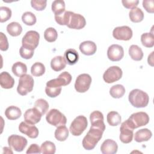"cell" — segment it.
<instances>
[{"label":"cell","mask_w":154,"mask_h":154,"mask_svg":"<svg viewBox=\"0 0 154 154\" xmlns=\"http://www.w3.org/2000/svg\"><path fill=\"white\" fill-rule=\"evenodd\" d=\"M54 17L58 24L66 25L71 29H81L86 25V20L83 16L70 11H65L63 14L55 16Z\"/></svg>","instance_id":"1"},{"label":"cell","mask_w":154,"mask_h":154,"mask_svg":"<svg viewBox=\"0 0 154 154\" xmlns=\"http://www.w3.org/2000/svg\"><path fill=\"white\" fill-rule=\"evenodd\" d=\"M104 131L101 128L91 125L90 130L82 140L83 147L87 150L93 149L102 138Z\"/></svg>","instance_id":"2"},{"label":"cell","mask_w":154,"mask_h":154,"mask_svg":"<svg viewBox=\"0 0 154 154\" xmlns=\"http://www.w3.org/2000/svg\"><path fill=\"white\" fill-rule=\"evenodd\" d=\"M130 103L135 108H144L149 102V96L147 93L140 89H134L130 91L128 96Z\"/></svg>","instance_id":"3"},{"label":"cell","mask_w":154,"mask_h":154,"mask_svg":"<svg viewBox=\"0 0 154 154\" xmlns=\"http://www.w3.org/2000/svg\"><path fill=\"white\" fill-rule=\"evenodd\" d=\"M39 40L40 34L38 32L33 30L29 31L22 37V46L31 51H34L38 45Z\"/></svg>","instance_id":"4"},{"label":"cell","mask_w":154,"mask_h":154,"mask_svg":"<svg viewBox=\"0 0 154 154\" xmlns=\"http://www.w3.org/2000/svg\"><path fill=\"white\" fill-rule=\"evenodd\" d=\"M34 81L33 78L28 74L20 77L17 87V93L21 96H25L33 90Z\"/></svg>","instance_id":"5"},{"label":"cell","mask_w":154,"mask_h":154,"mask_svg":"<svg viewBox=\"0 0 154 154\" xmlns=\"http://www.w3.org/2000/svg\"><path fill=\"white\" fill-rule=\"evenodd\" d=\"M46 120L48 123L55 127L65 125L67 123L66 116L57 109L49 110L46 114Z\"/></svg>","instance_id":"6"},{"label":"cell","mask_w":154,"mask_h":154,"mask_svg":"<svg viewBox=\"0 0 154 154\" xmlns=\"http://www.w3.org/2000/svg\"><path fill=\"white\" fill-rule=\"evenodd\" d=\"M87 125V118L84 116H78L71 123L69 131L73 135L79 136L86 129Z\"/></svg>","instance_id":"7"},{"label":"cell","mask_w":154,"mask_h":154,"mask_svg":"<svg viewBox=\"0 0 154 154\" xmlns=\"http://www.w3.org/2000/svg\"><path fill=\"white\" fill-rule=\"evenodd\" d=\"M149 116L145 112H137L133 113L128 119L132 128L136 129L146 125L149 122Z\"/></svg>","instance_id":"8"},{"label":"cell","mask_w":154,"mask_h":154,"mask_svg":"<svg viewBox=\"0 0 154 154\" xmlns=\"http://www.w3.org/2000/svg\"><path fill=\"white\" fill-rule=\"evenodd\" d=\"M122 70L119 66H113L106 70L103 75V79L106 83L111 84L120 79L122 77Z\"/></svg>","instance_id":"9"},{"label":"cell","mask_w":154,"mask_h":154,"mask_svg":"<svg viewBox=\"0 0 154 154\" xmlns=\"http://www.w3.org/2000/svg\"><path fill=\"white\" fill-rule=\"evenodd\" d=\"M92 81L91 77L87 73L78 75L75 83V88L78 93H85L90 88Z\"/></svg>","instance_id":"10"},{"label":"cell","mask_w":154,"mask_h":154,"mask_svg":"<svg viewBox=\"0 0 154 154\" xmlns=\"http://www.w3.org/2000/svg\"><path fill=\"white\" fill-rule=\"evenodd\" d=\"M27 140L20 135H11L8 138V146L17 152H22L27 145Z\"/></svg>","instance_id":"11"},{"label":"cell","mask_w":154,"mask_h":154,"mask_svg":"<svg viewBox=\"0 0 154 154\" xmlns=\"http://www.w3.org/2000/svg\"><path fill=\"white\" fill-rule=\"evenodd\" d=\"M119 138L121 142L125 144L131 143L133 139L134 129L129 124L128 119L123 122L120 128Z\"/></svg>","instance_id":"12"},{"label":"cell","mask_w":154,"mask_h":154,"mask_svg":"<svg viewBox=\"0 0 154 154\" xmlns=\"http://www.w3.org/2000/svg\"><path fill=\"white\" fill-rule=\"evenodd\" d=\"M72 75L67 72H63L59 75L58 78L52 79L46 82L47 87H61L69 85L72 81Z\"/></svg>","instance_id":"13"},{"label":"cell","mask_w":154,"mask_h":154,"mask_svg":"<svg viewBox=\"0 0 154 154\" xmlns=\"http://www.w3.org/2000/svg\"><path fill=\"white\" fill-rule=\"evenodd\" d=\"M132 35V30L128 26L116 27L112 31V36L119 40L128 41L131 39Z\"/></svg>","instance_id":"14"},{"label":"cell","mask_w":154,"mask_h":154,"mask_svg":"<svg viewBox=\"0 0 154 154\" xmlns=\"http://www.w3.org/2000/svg\"><path fill=\"white\" fill-rule=\"evenodd\" d=\"M124 56V50L122 46L114 44L109 46L107 50V57L112 61H119Z\"/></svg>","instance_id":"15"},{"label":"cell","mask_w":154,"mask_h":154,"mask_svg":"<svg viewBox=\"0 0 154 154\" xmlns=\"http://www.w3.org/2000/svg\"><path fill=\"white\" fill-rule=\"evenodd\" d=\"M42 116V115L41 113L34 107L32 108L28 109L25 112L23 118L26 123L34 125L40 121Z\"/></svg>","instance_id":"16"},{"label":"cell","mask_w":154,"mask_h":154,"mask_svg":"<svg viewBox=\"0 0 154 154\" xmlns=\"http://www.w3.org/2000/svg\"><path fill=\"white\" fill-rule=\"evenodd\" d=\"M19 131L30 138H36L39 134L38 128L34 126L22 122L19 125Z\"/></svg>","instance_id":"17"},{"label":"cell","mask_w":154,"mask_h":154,"mask_svg":"<svg viewBox=\"0 0 154 154\" xmlns=\"http://www.w3.org/2000/svg\"><path fill=\"white\" fill-rule=\"evenodd\" d=\"M118 150V145L117 143L111 140H105L100 146V151L103 154H115Z\"/></svg>","instance_id":"18"},{"label":"cell","mask_w":154,"mask_h":154,"mask_svg":"<svg viewBox=\"0 0 154 154\" xmlns=\"http://www.w3.org/2000/svg\"><path fill=\"white\" fill-rule=\"evenodd\" d=\"M79 49L82 54L87 56H90L96 53L97 50V46L94 42L87 40L82 42L79 45Z\"/></svg>","instance_id":"19"},{"label":"cell","mask_w":154,"mask_h":154,"mask_svg":"<svg viewBox=\"0 0 154 154\" xmlns=\"http://www.w3.org/2000/svg\"><path fill=\"white\" fill-rule=\"evenodd\" d=\"M90 120L91 126L100 127L105 130V125L103 122V115L99 111H94L90 114Z\"/></svg>","instance_id":"20"},{"label":"cell","mask_w":154,"mask_h":154,"mask_svg":"<svg viewBox=\"0 0 154 154\" xmlns=\"http://www.w3.org/2000/svg\"><path fill=\"white\" fill-rule=\"evenodd\" d=\"M0 84L2 88L10 89L14 85V79L7 72H2L0 74Z\"/></svg>","instance_id":"21"},{"label":"cell","mask_w":154,"mask_h":154,"mask_svg":"<svg viewBox=\"0 0 154 154\" xmlns=\"http://www.w3.org/2000/svg\"><path fill=\"white\" fill-rule=\"evenodd\" d=\"M152 136L150 130L147 128H144L138 130L134 135V140L137 143L149 141Z\"/></svg>","instance_id":"22"},{"label":"cell","mask_w":154,"mask_h":154,"mask_svg":"<svg viewBox=\"0 0 154 154\" xmlns=\"http://www.w3.org/2000/svg\"><path fill=\"white\" fill-rule=\"evenodd\" d=\"M67 63L63 56H56L51 61V69L55 72H60L64 69L66 66Z\"/></svg>","instance_id":"23"},{"label":"cell","mask_w":154,"mask_h":154,"mask_svg":"<svg viewBox=\"0 0 154 154\" xmlns=\"http://www.w3.org/2000/svg\"><path fill=\"white\" fill-rule=\"evenodd\" d=\"M64 58L67 64L72 66L78 61L79 54L75 49L70 48L64 52Z\"/></svg>","instance_id":"24"},{"label":"cell","mask_w":154,"mask_h":154,"mask_svg":"<svg viewBox=\"0 0 154 154\" xmlns=\"http://www.w3.org/2000/svg\"><path fill=\"white\" fill-rule=\"evenodd\" d=\"M22 115L20 109L16 106L11 105L7 107L5 111V117L10 120H15L18 119Z\"/></svg>","instance_id":"25"},{"label":"cell","mask_w":154,"mask_h":154,"mask_svg":"<svg viewBox=\"0 0 154 154\" xmlns=\"http://www.w3.org/2000/svg\"><path fill=\"white\" fill-rule=\"evenodd\" d=\"M129 55L135 61H140L143 58V52L138 45H132L129 48Z\"/></svg>","instance_id":"26"},{"label":"cell","mask_w":154,"mask_h":154,"mask_svg":"<svg viewBox=\"0 0 154 154\" xmlns=\"http://www.w3.org/2000/svg\"><path fill=\"white\" fill-rule=\"evenodd\" d=\"M129 17L132 22L138 23L144 19V13L140 8L135 7L131 10L129 13Z\"/></svg>","instance_id":"27"},{"label":"cell","mask_w":154,"mask_h":154,"mask_svg":"<svg viewBox=\"0 0 154 154\" xmlns=\"http://www.w3.org/2000/svg\"><path fill=\"white\" fill-rule=\"evenodd\" d=\"M7 32L13 37L19 35L22 31V27L20 24L16 22H12L7 26Z\"/></svg>","instance_id":"28"},{"label":"cell","mask_w":154,"mask_h":154,"mask_svg":"<svg viewBox=\"0 0 154 154\" xmlns=\"http://www.w3.org/2000/svg\"><path fill=\"white\" fill-rule=\"evenodd\" d=\"M11 70L14 75L17 77H20L26 73L27 66L25 63L20 61H17L13 64L11 67Z\"/></svg>","instance_id":"29"},{"label":"cell","mask_w":154,"mask_h":154,"mask_svg":"<svg viewBox=\"0 0 154 154\" xmlns=\"http://www.w3.org/2000/svg\"><path fill=\"white\" fill-rule=\"evenodd\" d=\"M55 138L60 141H65L69 137V129L65 125L57 127L54 133Z\"/></svg>","instance_id":"30"},{"label":"cell","mask_w":154,"mask_h":154,"mask_svg":"<svg viewBox=\"0 0 154 154\" xmlns=\"http://www.w3.org/2000/svg\"><path fill=\"white\" fill-rule=\"evenodd\" d=\"M106 120L108 123L111 126H116L119 125L122 121V117L119 112L116 111H110L108 113Z\"/></svg>","instance_id":"31"},{"label":"cell","mask_w":154,"mask_h":154,"mask_svg":"<svg viewBox=\"0 0 154 154\" xmlns=\"http://www.w3.org/2000/svg\"><path fill=\"white\" fill-rule=\"evenodd\" d=\"M125 93V88L121 84H116L112 86L109 89L111 96L115 99H119L123 96Z\"/></svg>","instance_id":"32"},{"label":"cell","mask_w":154,"mask_h":154,"mask_svg":"<svg viewBox=\"0 0 154 154\" xmlns=\"http://www.w3.org/2000/svg\"><path fill=\"white\" fill-rule=\"evenodd\" d=\"M65 2L62 0H55L52 3V11L55 16H58L65 11Z\"/></svg>","instance_id":"33"},{"label":"cell","mask_w":154,"mask_h":154,"mask_svg":"<svg viewBox=\"0 0 154 154\" xmlns=\"http://www.w3.org/2000/svg\"><path fill=\"white\" fill-rule=\"evenodd\" d=\"M141 42L146 48H152L154 46V35L152 32H145L141 35Z\"/></svg>","instance_id":"34"},{"label":"cell","mask_w":154,"mask_h":154,"mask_svg":"<svg viewBox=\"0 0 154 154\" xmlns=\"http://www.w3.org/2000/svg\"><path fill=\"white\" fill-rule=\"evenodd\" d=\"M45 72V66L40 62L34 63L31 67V73L34 76H40Z\"/></svg>","instance_id":"35"},{"label":"cell","mask_w":154,"mask_h":154,"mask_svg":"<svg viewBox=\"0 0 154 154\" xmlns=\"http://www.w3.org/2000/svg\"><path fill=\"white\" fill-rule=\"evenodd\" d=\"M41 153L44 154H54L56 151V147L54 143L50 141L43 142L40 147Z\"/></svg>","instance_id":"36"},{"label":"cell","mask_w":154,"mask_h":154,"mask_svg":"<svg viewBox=\"0 0 154 154\" xmlns=\"http://www.w3.org/2000/svg\"><path fill=\"white\" fill-rule=\"evenodd\" d=\"M22 20L24 24L28 26H32L36 23L37 19L34 13L30 11H26L22 16Z\"/></svg>","instance_id":"37"},{"label":"cell","mask_w":154,"mask_h":154,"mask_svg":"<svg viewBox=\"0 0 154 154\" xmlns=\"http://www.w3.org/2000/svg\"><path fill=\"white\" fill-rule=\"evenodd\" d=\"M57 37V31L55 28L52 27L48 28L44 32V38L47 42L49 43H52L56 41Z\"/></svg>","instance_id":"38"},{"label":"cell","mask_w":154,"mask_h":154,"mask_svg":"<svg viewBox=\"0 0 154 154\" xmlns=\"http://www.w3.org/2000/svg\"><path fill=\"white\" fill-rule=\"evenodd\" d=\"M34 107L35 108L42 116H43L48 110L49 103L43 99H38L35 101Z\"/></svg>","instance_id":"39"},{"label":"cell","mask_w":154,"mask_h":154,"mask_svg":"<svg viewBox=\"0 0 154 154\" xmlns=\"http://www.w3.org/2000/svg\"><path fill=\"white\" fill-rule=\"evenodd\" d=\"M11 17V10L7 7H0V22L1 23L8 20Z\"/></svg>","instance_id":"40"},{"label":"cell","mask_w":154,"mask_h":154,"mask_svg":"<svg viewBox=\"0 0 154 154\" xmlns=\"http://www.w3.org/2000/svg\"><path fill=\"white\" fill-rule=\"evenodd\" d=\"M47 1L45 0H32L31 1V7L37 11H43L46 7Z\"/></svg>","instance_id":"41"},{"label":"cell","mask_w":154,"mask_h":154,"mask_svg":"<svg viewBox=\"0 0 154 154\" xmlns=\"http://www.w3.org/2000/svg\"><path fill=\"white\" fill-rule=\"evenodd\" d=\"M61 90H62L61 87L57 88V87H51L46 86L45 93L50 97H56L61 93Z\"/></svg>","instance_id":"42"},{"label":"cell","mask_w":154,"mask_h":154,"mask_svg":"<svg viewBox=\"0 0 154 154\" xmlns=\"http://www.w3.org/2000/svg\"><path fill=\"white\" fill-rule=\"evenodd\" d=\"M34 51H31L29 49L23 48V46H21L19 49L20 55L23 59H26V60L31 59L34 55Z\"/></svg>","instance_id":"43"},{"label":"cell","mask_w":154,"mask_h":154,"mask_svg":"<svg viewBox=\"0 0 154 154\" xmlns=\"http://www.w3.org/2000/svg\"><path fill=\"white\" fill-rule=\"evenodd\" d=\"M9 47L8 42L6 35L2 32H0V49L2 51L8 50Z\"/></svg>","instance_id":"44"},{"label":"cell","mask_w":154,"mask_h":154,"mask_svg":"<svg viewBox=\"0 0 154 154\" xmlns=\"http://www.w3.org/2000/svg\"><path fill=\"white\" fill-rule=\"evenodd\" d=\"M143 7L147 12L153 13L154 12V1L153 0H144L143 1Z\"/></svg>","instance_id":"45"},{"label":"cell","mask_w":154,"mask_h":154,"mask_svg":"<svg viewBox=\"0 0 154 154\" xmlns=\"http://www.w3.org/2000/svg\"><path fill=\"white\" fill-rule=\"evenodd\" d=\"M123 5L128 9H132L134 8L137 7L139 3L138 0H134V1H127V0H123L122 1Z\"/></svg>","instance_id":"46"},{"label":"cell","mask_w":154,"mask_h":154,"mask_svg":"<svg viewBox=\"0 0 154 154\" xmlns=\"http://www.w3.org/2000/svg\"><path fill=\"white\" fill-rule=\"evenodd\" d=\"M26 153H41V149L37 144H31L29 147L28 148Z\"/></svg>","instance_id":"47"},{"label":"cell","mask_w":154,"mask_h":154,"mask_svg":"<svg viewBox=\"0 0 154 154\" xmlns=\"http://www.w3.org/2000/svg\"><path fill=\"white\" fill-rule=\"evenodd\" d=\"M153 53L154 52H152L151 54L148 56V58H147V62H148V64L149 65H150L151 66H153Z\"/></svg>","instance_id":"48"},{"label":"cell","mask_w":154,"mask_h":154,"mask_svg":"<svg viewBox=\"0 0 154 154\" xmlns=\"http://www.w3.org/2000/svg\"><path fill=\"white\" fill-rule=\"evenodd\" d=\"M11 148L10 147H3V150H4V153H13V152L11 150Z\"/></svg>","instance_id":"49"}]
</instances>
